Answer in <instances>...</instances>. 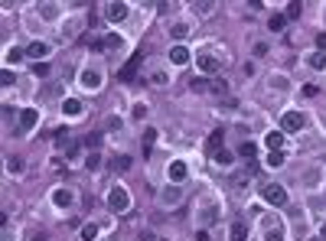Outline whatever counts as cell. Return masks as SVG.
Instances as JSON below:
<instances>
[{"label": "cell", "instance_id": "6da1fadb", "mask_svg": "<svg viewBox=\"0 0 326 241\" xmlns=\"http://www.w3.org/2000/svg\"><path fill=\"white\" fill-rule=\"evenodd\" d=\"M108 205L114 212H127L131 209V196H127V189H124V186H114V189L108 192Z\"/></svg>", "mask_w": 326, "mask_h": 241}, {"label": "cell", "instance_id": "7a4b0ae2", "mask_svg": "<svg viewBox=\"0 0 326 241\" xmlns=\"http://www.w3.org/2000/svg\"><path fill=\"white\" fill-rule=\"evenodd\" d=\"M303 127H307V118H303L300 111H287L281 118V130L284 134H297V130H303Z\"/></svg>", "mask_w": 326, "mask_h": 241}, {"label": "cell", "instance_id": "3957f363", "mask_svg": "<svg viewBox=\"0 0 326 241\" xmlns=\"http://www.w3.org/2000/svg\"><path fill=\"white\" fill-rule=\"evenodd\" d=\"M261 196H265L271 205H287V189H284V186H277V183H268L265 189H261Z\"/></svg>", "mask_w": 326, "mask_h": 241}, {"label": "cell", "instance_id": "277c9868", "mask_svg": "<svg viewBox=\"0 0 326 241\" xmlns=\"http://www.w3.org/2000/svg\"><path fill=\"white\" fill-rule=\"evenodd\" d=\"M196 65H199V72H203V75H216L219 68H222V62H219L216 56H209V52H199Z\"/></svg>", "mask_w": 326, "mask_h": 241}, {"label": "cell", "instance_id": "5b68a950", "mask_svg": "<svg viewBox=\"0 0 326 241\" xmlns=\"http://www.w3.org/2000/svg\"><path fill=\"white\" fill-rule=\"evenodd\" d=\"M36 121H39V111H36V108H23V111H20V130L36 127Z\"/></svg>", "mask_w": 326, "mask_h": 241}, {"label": "cell", "instance_id": "8992f818", "mask_svg": "<svg viewBox=\"0 0 326 241\" xmlns=\"http://www.w3.org/2000/svg\"><path fill=\"white\" fill-rule=\"evenodd\" d=\"M105 13H108L111 23H121V20H127V4H108Z\"/></svg>", "mask_w": 326, "mask_h": 241}, {"label": "cell", "instance_id": "52a82bcc", "mask_svg": "<svg viewBox=\"0 0 326 241\" xmlns=\"http://www.w3.org/2000/svg\"><path fill=\"white\" fill-rule=\"evenodd\" d=\"M166 173H170V180H173V183H183V180H186V173H189V170H186V163H183V160H173V163H170V170H166Z\"/></svg>", "mask_w": 326, "mask_h": 241}, {"label": "cell", "instance_id": "ba28073f", "mask_svg": "<svg viewBox=\"0 0 326 241\" xmlns=\"http://www.w3.org/2000/svg\"><path fill=\"white\" fill-rule=\"evenodd\" d=\"M170 62H173V65H186V62H189V49L176 43V46L170 49Z\"/></svg>", "mask_w": 326, "mask_h": 241}, {"label": "cell", "instance_id": "9c48e42d", "mask_svg": "<svg viewBox=\"0 0 326 241\" xmlns=\"http://www.w3.org/2000/svg\"><path fill=\"white\" fill-rule=\"evenodd\" d=\"M82 111H85V108H82V101H75V98H66V101H62V114H66V118H79Z\"/></svg>", "mask_w": 326, "mask_h": 241}, {"label": "cell", "instance_id": "30bf717a", "mask_svg": "<svg viewBox=\"0 0 326 241\" xmlns=\"http://www.w3.org/2000/svg\"><path fill=\"white\" fill-rule=\"evenodd\" d=\"M26 56H30V59H46V56H49V46L36 39V43H30V46H26Z\"/></svg>", "mask_w": 326, "mask_h": 241}, {"label": "cell", "instance_id": "8fae6325", "mask_svg": "<svg viewBox=\"0 0 326 241\" xmlns=\"http://www.w3.org/2000/svg\"><path fill=\"white\" fill-rule=\"evenodd\" d=\"M82 85L85 88H101V75L95 72V68H85V72H82Z\"/></svg>", "mask_w": 326, "mask_h": 241}, {"label": "cell", "instance_id": "7c38bea8", "mask_svg": "<svg viewBox=\"0 0 326 241\" xmlns=\"http://www.w3.org/2000/svg\"><path fill=\"white\" fill-rule=\"evenodd\" d=\"M52 205L69 209V205H72V192H69V189H55V192H52Z\"/></svg>", "mask_w": 326, "mask_h": 241}, {"label": "cell", "instance_id": "4fadbf2b", "mask_svg": "<svg viewBox=\"0 0 326 241\" xmlns=\"http://www.w3.org/2000/svg\"><path fill=\"white\" fill-rule=\"evenodd\" d=\"M228 238H232V241H245L248 238V225L245 222H235L232 228H228Z\"/></svg>", "mask_w": 326, "mask_h": 241}, {"label": "cell", "instance_id": "5bb4252c", "mask_svg": "<svg viewBox=\"0 0 326 241\" xmlns=\"http://www.w3.org/2000/svg\"><path fill=\"white\" fill-rule=\"evenodd\" d=\"M206 150H209L212 156L222 150V130H212V137H209V143H206Z\"/></svg>", "mask_w": 326, "mask_h": 241}, {"label": "cell", "instance_id": "9a60e30c", "mask_svg": "<svg viewBox=\"0 0 326 241\" xmlns=\"http://www.w3.org/2000/svg\"><path fill=\"white\" fill-rule=\"evenodd\" d=\"M268 147L271 150H284V130H271V134H268Z\"/></svg>", "mask_w": 326, "mask_h": 241}, {"label": "cell", "instance_id": "2e32d148", "mask_svg": "<svg viewBox=\"0 0 326 241\" xmlns=\"http://www.w3.org/2000/svg\"><path fill=\"white\" fill-rule=\"evenodd\" d=\"M216 215H219L216 205H206V212H199V222H203V225H212V222H216Z\"/></svg>", "mask_w": 326, "mask_h": 241}, {"label": "cell", "instance_id": "e0dca14e", "mask_svg": "<svg viewBox=\"0 0 326 241\" xmlns=\"http://www.w3.org/2000/svg\"><path fill=\"white\" fill-rule=\"evenodd\" d=\"M209 92H212V95H228L225 78H209Z\"/></svg>", "mask_w": 326, "mask_h": 241}, {"label": "cell", "instance_id": "ac0fdd59", "mask_svg": "<svg viewBox=\"0 0 326 241\" xmlns=\"http://www.w3.org/2000/svg\"><path fill=\"white\" fill-rule=\"evenodd\" d=\"M137 59H141V56H134V59L127 62V65L121 68V82H131V78H134V68H137Z\"/></svg>", "mask_w": 326, "mask_h": 241}, {"label": "cell", "instance_id": "d6986e66", "mask_svg": "<svg viewBox=\"0 0 326 241\" xmlns=\"http://www.w3.org/2000/svg\"><path fill=\"white\" fill-rule=\"evenodd\" d=\"M95 238H98V225H95V222H88L85 228H82V241H95Z\"/></svg>", "mask_w": 326, "mask_h": 241}, {"label": "cell", "instance_id": "ffe728a7", "mask_svg": "<svg viewBox=\"0 0 326 241\" xmlns=\"http://www.w3.org/2000/svg\"><path fill=\"white\" fill-rule=\"evenodd\" d=\"M186 33H189V26H186V23H173V26H170V36H173V39H183Z\"/></svg>", "mask_w": 326, "mask_h": 241}, {"label": "cell", "instance_id": "44dd1931", "mask_svg": "<svg viewBox=\"0 0 326 241\" xmlns=\"http://www.w3.org/2000/svg\"><path fill=\"white\" fill-rule=\"evenodd\" d=\"M189 88H192V92H209V78H206V75H203V78H192Z\"/></svg>", "mask_w": 326, "mask_h": 241}, {"label": "cell", "instance_id": "7402d4cb", "mask_svg": "<svg viewBox=\"0 0 326 241\" xmlns=\"http://www.w3.org/2000/svg\"><path fill=\"white\" fill-rule=\"evenodd\" d=\"M212 160H216V163H222V167H228V163L235 160V153H228V150H219V153L212 156Z\"/></svg>", "mask_w": 326, "mask_h": 241}, {"label": "cell", "instance_id": "603a6c76", "mask_svg": "<svg viewBox=\"0 0 326 241\" xmlns=\"http://www.w3.org/2000/svg\"><path fill=\"white\" fill-rule=\"evenodd\" d=\"M281 163H284V150H274V153L268 156V167H271V170H277Z\"/></svg>", "mask_w": 326, "mask_h": 241}, {"label": "cell", "instance_id": "cb8c5ba5", "mask_svg": "<svg viewBox=\"0 0 326 241\" xmlns=\"http://www.w3.org/2000/svg\"><path fill=\"white\" fill-rule=\"evenodd\" d=\"M268 26H271L274 33H281L284 26H287V17H271V20H268Z\"/></svg>", "mask_w": 326, "mask_h": 241}, {"label": "cell", "instance_id": "d4e9b609", "mask_svg": "<svg viewBox=\"0 0 326 241\" xmlns=\"http://www.w3.org/2000/svg\"><path fill=\"white\" fill-rule=\"evenodd\" d=\"M310 65H313V68H326V52H316V56H310Z\"/></svg>", "mask_w": 326, "mask_h": 241}, {"label": "cell", "instance_id": "484cf974", "mask_svg": "<svg viewBox=\"0 0 326 241\" xmlns=\"http://www.w3.org/2000/svg\"><path fill=\"white\" fill-rule=\"evenodd\" d=\"M238 156L251 160V156H254V143H241V147H238Z\"/></svg>", "mask_w": 326, "mask_h": 241}, {"label": "cell", "instance_id": "4316f807", "mask_svg": "<svg viewBox=\"0 0 326 241\" xmlns=\"http://www.w3.org/2000/svg\"><path fill=\"white\" fill-rule=\"evenodd\" d=\"M33 75H39V78H46V75H49V62H36V65H33Z\"/></svg>", "mask_w": 326, "mask_h": 241}, {"label": "cell", "instance_id": "83f0119b", "mask_svg": "<svg viewBox=\"0 0 326 241\" xmlns=\"http://www.w3.org/2000/svg\"><path fill=\"white\" fill-rule=\"evenodd\" d=\"M114 170H131V156H117V160H114Z\"/></svg>", "mask_w": 326, "mask_h": 241}, {"label": "cell", "instance_id": "f1b7e54d", "mask_svg": "<svg viewBox=\"0 0 326 241\" xmlns=\"http://www.w3.org/2000/svg\"><path fill=\"white\" fill-rule=\"evenodd\" d=\"M163 199H166V202H173V199H179V189H176V186H170V189H163Z\"/></svg>", "mask_w": 326, "mask_h": 241}, {"label": "cell", "instance_id": "f546056e", "mask_svg": "<svg viewBox=\"0 0 326 241\" xmlns=\"http://www.w3.org/2000/svg\"><path fill=\"white\" fill-rule=\"evenodd\" d=\"M7 167H10V173H23V167H26V163H23V160H10Z\"/></svg>", "mask_w": 326, "mask_h": 241}, {"label": "cell", "instance_id": "4dcf8cb0", "mask_svg": "<svg viewBox=\"0 0 326 241\" xmlns=\"http://www.w3.org/2000/svg\"><path fill=\"white\" fill-rule=\"evenodd\" d=\"M154 140H157V130H154V127H150V130H147V134H144V147H147V150H150V143H154Z\"/></svg>", "mask_w": 326, "mask_h": 241}, {"label": "cell", "instance_id": "1f68e13d", "mask_svg": "<svg viewBox=\"0 0 326 241\" xmlns=\"http://www.w3.org/2000/svg\"><path fill=\"white\" fill-rule=\"evenodd\" d=\"M0 82H4V88H10V85H13V72H10V68H4V75H0Z\"/></svg>", "mask_w": 326, "mask_h": 241}, {"label": "cell", "instance_id": "d6a6232c", "mask_svg": "<svg viewBox=\"0 0 326 241\" xmlns=\"http://www.w3.org/2000/svg\"><path fill=\"white\" fill-rule=\"evenodd\" d=\"M98 163H101V156H98V153H92V156L85 160V167H88V170H98Z\"/></svg>", "mask_w": 326, "mask_h": 241}, {"label": "cell", "instance_id": "836d02e7", "mask_svg": "<svg viewBox=\"0 0 326 241\" xmlns=\"http://www.w3.org/2000/svg\"><path fill=\"white\" fill-rule=\"evenodd\" d=\"M287 17H290V20L300 17V4H290V7H287Z\"/></svg>", "mask_w": 326, "mask_h": 241}, {"label": "cell", "instance_id": "e575fe53", "mask_svg": "<svg viewBox=\"0 0 326 241\" xmlns=\"http://www.w3.org/2000/svg\"><path fill=\"white\" fill-rule=\"evenodd\" d=\"M39 13H43V17H55V7L52 4H43V7H39Z\"/></svg>", "mask_w": 326, "mask_h": 241}, {"label": "cell", "instance_id": "d590c367", "mask_svg": "<svg viewBox=\"0 0 326 241\" xmlns=\"http://www.w3.org/2000/svg\"><path fill=\"white\" fill-rule=\"evenodd\" d=\"M316 92H320V88H316V85H303V98H313Z\"/></svg>", "mask_w": 326, "mask_h": 241}, {"label": "cell", "instance_id": "8d00e7d4", "mask_svg": "<svg viewBox=\"0 0 326 241\" xmlns=\"http://www.w3.org/2000/svg\"><path fill=\"white\" fill-rule=\"evenodd\" d=\"M134 118H137V121H144V118H147V108L137 105V108H134Z\"/></svg>", "mask_w": 326, "mask_h": 241}, {"label": "cell", "instance_id": "74e56055", "mask_svg": "<svg viewBox=\"0 0 326 241\" xmlns=\"http://www.w3.org/2000/svg\"><path fill=\"white\" fill-rule=\"evenodd\" d=\"M284 238V231H268V241H281Z\"/></svg>", "mask_w": 326, "mask_h": 241}, {"label": "cell", "instance_id": "f35d334b", "mask_svg": "<svg viewBox=\"0 0 326 241\" xmlns=\"http://www.w3.org/2000/svg\"><path fill=\"white\" fill-rule=\"evenodd\" d=\"M316 46H320V49H326V33H320V36H316Z\"/></svg>", "mask_w": 326, "mask_h": 241}, {"label": "cell", "instance_id": "ab89813d", "mask_svg": "<svg viewBox=\"0 0 326 241\" xmlns=\"http://www.w3.org/2000/svg\"><path fill=\"white\" fill-rule=\"evenodd\" d=\"M323 238H326V225H323Z\"/></svg>", "mask_w": 326, "mask_h": 241}, {"label": "cell", "instance_id": "60d3db41", "mask_svg": "<svg viewBox=\"0 0 326 241\" xmlns=\"http://www.w3.org/2000/svg\"><path fill=\"white\" fill-rule=\"evenodd\" d=\"M310 241H323V238H310Z\"/></svg>", "mask_w": 326, "mask_h": 241}, {"label": "cell", "instance_id": "b9f144b4", "mask_svg": "<svg viewBox=\"0 0 326 241\" xmlns=\"http://www.w3.org/2000/svg\"><path fill=\"white\" fill-rule=\"evenodd\" d=\"M144 241H154V238H144Z\"/></svg>", "mask_w": 326, "mask_h": 241}]
</instances>
